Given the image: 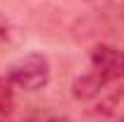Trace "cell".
Returning <instances> with one entry per match:
<instances>
[{"label":"cell","instance_id":"cell-1","mask_svg":"<svg viewBox=\"0 0 124 122\" xmlns=\"http://www.w3.org/2000/svg\"><path fill=\"white\" fill-rule=\"evenodd\" d=\"M48 77H50V67L41 53H29V55L19 58L7 70V81L17 89H24V91L43 89L48 84Z\"/></svg>","mask_w":124,"mask_h":122},{"label":"cell","instance_id":"cell-2","mask_svg":"<svg viewBox=\"0 0 124 122\" xmlns=\"http://www.w3.org/2000/svg\"><path fill=\"white\" fill-rule=\"evenodd\" d=\"M91 72H95L103 81H115L124 77V53L105 43L95 46L91 53Z\"/></svg>","mask_w":124,"mask_h":122},{"label":"cell","instance_id":"cell-3","mask_svg":"<svg viewBox=\"0 0 124 122\" xmlns=\"http://www.w3.org/2000/svg\"><path fill=\"white\" fill-rule=\"evenodd\" d=\"M105 84L108 81H103L95 72H86V74H81V77L74 79L72 91H74V96H77L79 101H91L95 96H100V91H103Z\"/></svg>","mask_w":124,"mask_h":122},{"label":"cell","instance_id":"cell-4","mask_svg":"<svg viewBox=\"0 0 124 122\" xmlns=\"http://www.w3.org/2000/svg\"><path fill=\"white\" fill-rule=\"evenodd\" d=\"M12 103H15V98H12V84L7 79H0V122H5L10 117Z\"/></svg>","mask_w":124,"mask_h":122},{"label":"cell","instance_id":"cell-5","mask_svg":"<svg viewBox=\"0 0 124 122\" xmlns=\"http://www.w3.org/2000/svg\"><path fill=\"white\" fill-rule=\"evenodd\" d=\"M10 38V19L0 12V43H5Z\"/></svg>","mask_w":124,"mask_h":122},{"label":"cell","instance_id":"cell-6","mask_svg":"<svg viewBox=\"0 0 124 122\" xmlns=\"http://www.w3.org/2000/svg\"><path fill=\"white\" fill-rule=\"evenodd\" d=\"M48 122H74V120H69V117H53V120H48Z\"/></svg>","mask_w":124,"mask_h":122}]
</instances>
